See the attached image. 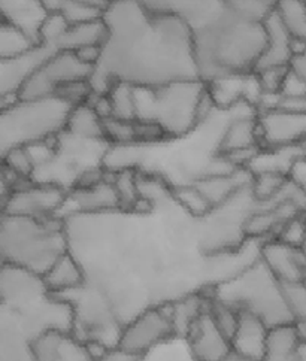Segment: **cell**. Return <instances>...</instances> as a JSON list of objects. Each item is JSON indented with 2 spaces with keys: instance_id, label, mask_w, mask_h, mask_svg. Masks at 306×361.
Segmentation results:
<instances>
[{
  "instance_id": "e0dca14e",
  "label": "cell",
  "mask_w": 306,
  "mask_h": 361,
  "mask_svg": "<svg viewBox=\"0 0 306 361\" xmlns=\"http://www.w3.org/2000/svg\"><path fill=\"white\" fill-rule=\"evenodd\" d=\"M42 278L48 290L59 295H66L75 290H80L88 279L82 262L78 259V255L72 252V250L57 259Z\"/></svg>"
},
{
  "instance_id": "83f0119b",
  "label": "cell",
  "mask_w": 306,
  "mask_h": 361,
  "mask_svg": "<svg viewBox=\"0 0 306 361\" xmlns=\"http://www.w3.org/2000/svg\"><path fill=\"white\" fill-rule=\"evenodd\" d=\"M290 71L306 81V44L295 42V56L290 61Z\"/></svg>"
},
{
  "instance_id": "2e32d148",
  "label": "cell",
  "mask_w": 306,
  "mask_h": 361,
  "mask_svg": "<svg viewBox=\"0 0 306 361\" xmlns=\"http://www.w3.org/2000/svg\"><path fill=\"white\" fill-rule=\"evenodd\" d=\"M269 329L271 327L256 314L239 311L238 327L232 336L233 351L262 361Z\"/></svg>"
},
{
  "instance_id": "ffe728a7",
  "label": "cell",
  "mask_w": 306,
  "mask_h": 361,
  "mask_svg": "<svg viewBox=\"0 0 306 361\" xmlns=\"http://www.w3.org/2000/svg\"><path fill=\"white\" fill-rule=\"evenodd\" d=\"M106 36L108 29L104 18L69 25L68 32L61 37L60 49L78 51L85 47H104Z\"/></svg>"
},
{
  "instance_id": "5bb4252c",
  "label": "cell",
  "mask_w": 306,
  "mask_h": 361,
  "mask_svg": "<svg viewBox=\"0 0 306 361\" xmlns=\"http://www.w3.org/2000/svg\"><path fill=\"white\" fill-rule=\"evenodd\" d=\"M2 21L16 25L41 45V30L48 12L41 0H0Z\"/></svg>"
},
{
  "instance_id": "ac0fdd59",
  "label": "cell",
  "mask_w": 306,
  "mask_h": 361,
  "mask_svg": "<svg viewBox=\"0 0 306 361\" xmlns=\"http://www.w3.org/2000/svg\"><path fill=\"white\" fill-rule=\"evenodd\" d=\"M303 338L295 322L269 329L262 361H299Z\"/></svg>"
},
{
  "instance_id": "d6986e66",
  "label": "cell",
  "mask_w": 306,
  "mask_h": 361,
  "mask_svg": "<svg viewBox=\"0 0 306 361\" xmlns=\"http://www.w3.org/2000/svg\"><path fill=\"white\" fill-rule=\"evenodd\" d=\"M66 132L76 137L108 142L105 135L104 118H102L97 111L87 102L73 106L69 115Z\"/></svg>"
},
{
  "instance_id": "3957f363",
  "label": "cell",
  "mask_w": 306,
  "mask_h": 361,
  "mask_svg": "<svg viewBox=\"0 0 306 361\" xmlns=\"http://www.w3.org/2000/svg\"><path fill=\"white\" fill-rule=\"evenodd\" d=\"M136 120L157 124L169 139L183 137L205 118L215 103L202 80L159 87H135Z\"/></svg>"
},
{
  "instance_id": "603a6c76",
  "label": "cell",
  "mask_w": 306,
  "mask_h": 361,
  "mask_svg": "<svg viewBox=\"0 0 306 361\" xmlns=\"http://www.w3.org/2000/svg\"><path fill=\"white\" fill-rule=\"evenodd\" d=\"M171 196L183 211L193 218H203L215 209L209 199L195 183L172 187Z\"/></svg>"
},
{
  "instance_id": "9a60e30c",
  "label": "cell",
  "mask_w": 306,
  "mask_h": 361,
  "mask_svg": "<svg viewBox=\"0 0 306 361\" xmlns=\"http://www.w3.org/2000/svg\"><path fill=\"white\" fill-rule=\"evenodd\" d=\"M257 148H262L257 114L242 115L226 126L216 145V154L231 156V154Z\"/></svg>"
},
{
  "instance_id": "4316f807",
  "label": "cell",
  "mask_w": 306,
  "mask_h": 361,
  "mask_svg": "<svg viewBox=\"0 0 306 361\" xmlns=\"http://www.w3.org/2000/svg\"><path fill=\"white\" fill-rule=\"evenodd\" d=\"M142 360H144L142 355H137L132 351L124 350V348H121L120 345H116V346L108 348V350L94 361H142Z\"/></svg>"
},
{
  "instance_id": "1f68e13d",
  "label": "cell",
  "mask_w": 306,
  "mask_h": 361,
  "mask_svg": "<svg viewBox=\"0 0 306 361\" xmlns=\"http://www.w3.org/2000/svg\"><path fill=\"white\" fill-rule=\"evenodd\" d=\"M299 361H306V341L300 346V353H299Z\"/></svg>"
},
{
  "instance_id": "4fadbf2b",
  "label": "cell",
  "mask_w": 306,
  "mask_h": 361,
  "mask_svg": "<svg viewBox=\"0 0 306 361\" xmlns=\"http://www.w3.org/2000/svg\"><path fill=\"white\" fill-rule=\"evenodd\" d=\"M263 23L267 42L254 72L266 68H288L293 56H295V39L279 21L275 11H272Z\"/></svg>"
},
{
  "instance_id": "9c48e42d",
  "label": "cell",
  "mask_w": 306,
  "mask_h": 361,
  "mask_svg": "<svg viewBox=\"0 0 306 361\" xmlns=\"http://www.w3.org/2000/svg\"><path fill=\"white\" fill-rule=\"evenodd\" d=\"M68 195L66 188L56 184L23 180L4 196V214L29 218L60 216L59 212L65 206Z\"/></svg>"
},
{
  "instance_id": "d4e9b609",
  "label": "cell",
  "mask_w": 306,
  "mask_h": 361,
  "mask_svg": "<svg viewBox=\"0 0 306 361\" xmlns=\"http://www.w3.org/2000/svg\"><path fill=\"white\" fill-rule=\"evenodd\" d=\"M111 105V117L117 120H136V97L135 85L127 82H116L106 93Z\"/></svg>"
},
{
  "instance_id": "7402d4cb",
  "label": "cell",
  "mask_w": 306,
  "mask_h": 361,
  "mask_svg": "<svg viewBox=\"0 0 306 361\" xmlns=\"http://www.w3.org/2000/svg\"><path fill=\"white\" fill-rule=\"evenodd\" d=\"M37 44L35 39L20 30L16 25L6 21H2L0 29V60H14L21 56H25L35 49Z\"/></svg>"
},
{
  "instance_id": "8fae6325",
  "label": "cell",
  "mask_w": 306,
  "mask_h": 361,
  "mask_svg": "<svg viewBox=\"0 0 306 361\" xmlns=\"http://www.w3.org/2000/svg\"><path fill=\"white\" fill-rule=\"evenodd\" d=\"M185 339L195 361H221L233 351L232 341L226 336L209 312V302Z\"/></svg>"
},
{
  "instance_id": "ba28073f",
  "label": "cell",
  "mask_w": 306,
  "mask_h": 361,
  "mask_svg": "<svg viewBox=\"0 0 306 361\" xmlns=\"http://www.w3.org/2000/svg\"><path fill=\"white\" fill-rule=\"evenodd\" d=\"M175 336L169 303L163 302L144 307L123 324L118 345L137 355H145L160 343Z\"/></svg>"
},
{
  "instance_id": "44dd1931",
  "label": "cell",
  "mask_w": 306,
  "mask_h": 361,
  "mask_svg": "<svg viewBox=\"0 0 306 361\" xmlns=\"http://www.w3.org/2000/svg\"><path fill=\"white\" fill-rule=\"evenodd\" d=\"M274 11L298 44H306V6L303 0H276Z\"/></svg>"
},
{
  "instance_id": "484cf974",
  "label": "cell",
  "mask_w": 306,
  "mask_h": 361,
  "mask_svg": "<svg viewBox=\"0 0 306 361\" xmlns=\"http://www.w3.org/2000/svg\"><path fill=\"white\" fill-rule=\"evenodd\" d=\"M290 68H266L254 72L257 76L263 94L279 96Z\"/></svg>"
},
{
  "instance_id": "6da1fadb",
  "label": "cell",
  "mask_w": 306,
  "mask_h": 361,
  "mask_svg": "<svg viewBox=\"0 0 306 361\" xmlns=\"http://www.w3.org/2000/svg\"><path fill=\"white\" fill-rule=\"evenodd\" d=\"M104 21L108 36L90 80L94 93L106 94L118 81L159 87L200 80L195 30L183 17L139 0H112Z\"/></svg>"
},
{
  "instance_id": "f546056e",
  "label": "cell",
  "mask_w": 306,
  "mask_h": 361,
  "mask_svg": "<svg viewBox=\"0 0 306 361\" xmlns=\"http://www.w3.org/2000/svg\"><path fill=\"white\" fill-rule=\"evenodd\" d=\"M76 2H81L84 5H88L92 8H96V9H100V11H106V8L111 5L112 0H76Z\"/></svg>"
},
{
  "instance_id": "f1b7e54d",
  "label": "cell",
  "mask_w": 306,
  "mask_h": 361,
  "mask_svg": "<svg viewBox=\"0 0 306 361\" xmlns=\"http://www.w3.org/2000/svg\"><path fill=\"white\" fill-rule=\"evenodd\" d=\"M290 178L305 191L306 195V156L300 157L290 172Z\"/></svg>"
},
{
  "instance_id": "52a82bcc",
  "label": "cell",
  "mask_w": 306,
  "mask_h": 361,
  "mask_svg": "<svg viewBox=\"0 0 306 361\" xmlns=\"http://www.w3.org/2000/svg\"><path fill=\"white\" fill-rule=\"evenodd\" d=\"M94 66L82 61L75 51L59 49L37 68L20 90V99L56 96L61 87L78 81H90Z\"/></svg>"
},
{
  "instance_id": "5b68a950",
  "label": "cell",
  "mask_w": 306,
  "mask_h": 361,
  "mask_svg": "<svg viewBox=\"0 0 306 361\" xmlns=\"http://www.w3.org/2000/svg\"><path fill=\"white\" fill-rule=\"evenodd\" d=\"M212 294L239 311H250L274 327L295 322L283 283L259 259L214 287Z\"/></svg>"
},
{
  "instance_id": "8992f818",
  "label": "cell",
  "mask_w": 306,
  "mask_h": 361,
  "mask_svg": "<svg viewBox=\"0 0 306 361\" xmlns=\"http://www.w3.org/2000/svg\"><path fill=\"white\" fill-rule=\"evenodd\" d=\"M73 105L57 96L20 99L2 108L0 114V151L29 147L54 139L66 132Z\"/></svg>"
},
{
  "instance_id": "277c9868",
  "label": "cell",
  "mask_w": 306,
  "mask_h": 361,
  "mask_svg": "<svg viewBox=\"0 0 306 361\" xmlns=\"http://www.w3.org/2000/svg\"><path fill=\"white\" fill-rule=\"evenodd\" d=\"M2 262L44 276L63 254L71 251L66 223L60 216L6 215L0 226Z\"/></svg>"
},
{
  "instance_id": "d6a6232c",
  "label": "cell",
  "mask_w": 306,
  "mask_h": 361,
  "mask_svg": "<svg viewBox=\"0 0 306 361\" xmlns=\"http://www.w3.org/2000/svg\"><path fill=\"white\" fill-rule=\"evenodd\" d=\"M302 251H303L305 259H306V236H305V240H303V245H302Z\"/></svg>"
},
{
  "instance_id": "7c38bea8",
  "label": "cell",
  "mask_w": 306,
  "mask_h": 361,
  "mask_svg": "<svg viewBox=\"0 0 306 361\" xmlns=\"http://www.w3.org/2000/svg\"><path fill=\"white\" fill-rule=\"evenodd\" d=\"M259 255L281 283L306 282V259L302 248L271 238L262 242Z\"/></svg>"
},
{
  "instance_id": "cb8c5ba5",
  "label": "cell",
  "mask_w": 306,
  "mask_h": 361,
  "mask_svg": "<svg viewBox=\"0 0 306 361\" xmlns=\"http://www.w3.org/2000/svg\"><path fill=\"white\" fill-rule=\"evenodd\" d=\"M290 175L283 172H259L254 173L250 192L251 197L259 203H272L281 195L283 188L288 183Z\"/></svg>"
},
{
  "instance_id": "4dcf8cb0",
  "label": "cell",
  "mask_w": 306,
  "mask_h": 361,
  "mask_svg": "<svg viewBox=\"0 0 306 361\" xmlns=\"http://www.w3.org/2000/svg\"><path fill=\"white\" fill-rule=\"evenodd\" d=\"M221 361H260V360L250 358V357H245V355H242V354H238V353L232 351L231 354H228L226 358H223Z\"/></svg>"
},
{
  "instance_id": "836d02e7",
  "label": "cell",
  "mask_w": 306,
  "mask_h": 361,
  "mask_svg": "<svg viewBox=\"0 0 306 361\" xmlns=\"http://www.w3.org/2000/svg\"><path fill=\"white\" fill-rule=\"evenodd\" d=\"M303 4H305V6H306V0H303Z\"/></svg>"
},
{
  "instance_id": "30bf717a",
  "label": "cell",
  "mask_w": 306,
  "mask_h": 361,
  "mask_svg": "<svg viewBox=\"0 0 306 361\" xmlns=\"http://www.w3.org/2000/svg\"><path fill=\"white\" fill-rule=\"evenodd\" d=\"M262 148L303 147L306 144V109L276 106L257 112Z\"/></svg>"
},
{
  "instance_id": "7a4b0ae2",
  "label": "cell",
  "mask_w": 306,
  "mask_h": 361,
  "mask_svg": "<svg viewBox=\"0 0 306 361\" xmlns=\"http://www.w3.org/2000/svg\"><path fill=\"white\" fill-rule=\"evenodd\" d=\"M200 80L226 73H250L257 68L267 42L264 23L239 17L228 9L195 30Z\"/></svg>"
}]
</instances>
